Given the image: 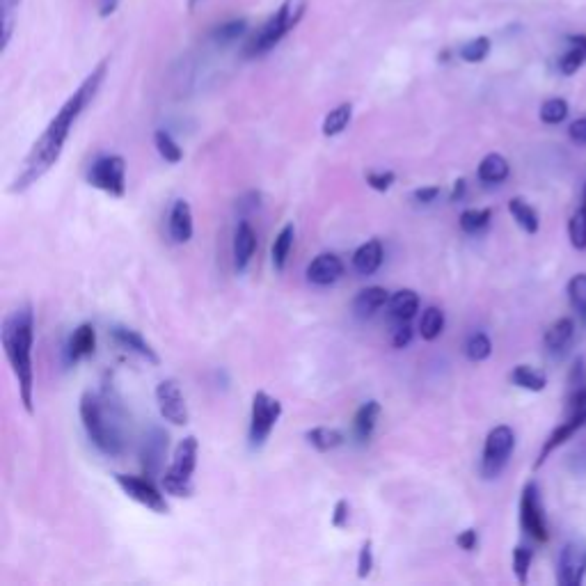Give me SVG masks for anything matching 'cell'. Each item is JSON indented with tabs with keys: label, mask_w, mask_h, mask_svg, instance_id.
I'll use <instances>...</instances> for the list:
<instances>
[{
	"label": "cell",
	"mask_w": 586,
	"mask_h": 586,
	"mask_svg": "<svg viewBox=\"0 0 586 586\" xmlns=\"http://www.w3.org/2000/svg\"><path fill=\"white\" fill-rule=\"evenodd\" d=\"M573 332H575L573 321L559 319L548 332H545V346H548L552 353L564 351V348L570 344V339H573Z\"/></svg>",
	"instance_id": "obj_28"
},
{
	"label": "cell",
	"mask_w": 586,
	"mask_h": 586,
	"mask_svg": "<svg viewBox=\"0 0 586 586\" xmlns=\"http://www.w3.org/2000/svg\"><path fill=\"white\" fill-rule=\"evenodd\" d=\"M170 236L174 243H188L193 239L195 225H193V209L186 200H177L172 204L170 211Z\"/></svg>",
	"instance_id": "obj_18"
},
{
	"label": "cell",
	"mask_w": 586,
	"mask_h": 586,
	"mask_svg": "<svg viewBox=\"0 0 586 586\" xmlns=\"http://www.w3.org/2000/svg\"><path fill=\"white\" fill-rule=\"evenodd\" d=\"M293 239H296V227H293V223L284 225L275 236V241L271 245V259H273V268L277 273H282L284 268H287V259H289V252L293 248Z\"/></svg>",
	"instance_id": "obj_23"
},
{
	"label": "cell",
	"mask_w": 586,
	"mask_h": 586,
	"mask_svg": "<svg viewBox=\"0 0 586 586\" xmlns=\"http://www.w3.org/2000/svg\"><path fill=\"white\" fill-rule=\"evenodd\" d=\"M305 438L316 451H332L344 445V433L330 426H316L305 433Z\"/></svg>",
	"instance_id": "obj_26"
},
{
	"label": "cell",
	"mask_w": 586,
	"mask_h": 586,
	"mask_svg": "<svg viewBox=\"0 0 586 586\" xmlns=\"http://www.w3.org/2000/svg\"><path fill=\"white\" fill-rule=\"evenodd\" d=\"M165 451H168V433L152 429V433L145 438V445H142V467H145L147 477H154L161 470Z\"/></svg>",
	"instance_id": "obj_16"
},
{
	"label": "cell",
	"mask_w": 586,
	"mask_h": 586,
	"mask_svg": "<svg viewBox=\"0 0 586 586\" xmlns=\"http://www.w3.org/2000/svg\"><path fill=\"white\" fill-rule=\"evenodd\" d=\"M245 33H248V21L234 19V21L223 23V26H218L211 33V37H213V42H218V44H232L239 37H243Z\"/></svg>",
	"instance_id": "obj_34"
},
{
	"label": "cell",
	"mask_w": 586,
	"mask_h": 586,
	"mask_svg": "<svg viewBox=\"0 0 586 586\" xmlns=\"http://www.w3.org/2000/svg\"><path fill=\"white\" fill-rule=\"evenodd\" d=\"M110 337H113V342L117 346H122V348H126V351L140 355V358L147 360L149 364L161 362V358H158V353L154 351L152 344H149L138 330L126 328V326H113L110 328Z\"/></svg>",
	"instance_id": "obj_14"
},
{
	"label": "cell",
	"mask_w": 586,
	"mask_h": 586,
	"mask_svg": "<svg viewBox=\"0 0 586 586\" xmlns=\"http://www.w3.org/2000/svg\"><path fill=\"white\" fill-rule=\"evenodd\" d=\"M520 522H522V529H525L532 538H536V541H548V527H545L543 506H541V500H538L536 483H527L525 490H522Z\"/></svg>",
	"instance_id": "obj_11"
},
{
	"label": "cell",
	"mask_w": 586,
	"mask_h": 586,
	"mask_svg": "<svg viewBox=\"0 0 586 586\" xmlns=\"http://www.w3.org/2000/svg\"><path fill=\"white\" fill-rule=\"evenodd\" d=\"M442 330H445V312L433 305L426 307L422 321H419V335H422L426 342H435V339L442 335Z\"/></svg>",
	"instance_id": "obj_27"
},
{
	"label": "cell",
	"mask_w": 586,
	"mask_h": 586,
	"mask_svg": "<svg viewBox=\"0 0 586 586\" xmlns=\"http://www.w3.org/2000/svg\"><path fill=\"white\" fill-rule=\"evenodd\" d=\"M207 3V0H188V12H195V10H200V7Z\"/></svg>",
	"instance_id": "obj_52"
},
{
	"label": "cell",
	"mask_w": 586,
	"mask_h": 586,
	"mask_svg": "<svg viewBox=\"0 0 586 586\" xmlns=\"http://www.w3.org/2000/svg\"><path fill=\"white\" fill-rule=\"evenodd\" d=\"M378 417H380V403L378 401L362 403V406L358 408V413H355V419H353V431H355V438H358V442L371 440V435H374V431H376Z\"/></svg>",
	"instance_id": "obj_21"
},
{
	"label": "cell",
	"mask_w": 586,
	"mask_h": 586,
	"mask_svg": "<svg viewBox=\"0 0 586 586\" xmlns=\"http://www.w3.org/2000/svg\"><path fill=\"white\" fill-rule=\"evenodd\" d=\"M488 53H490V39L488 37L472 39V42H467L465 46H461V51H458V55H461V60L470 62V65H477V62H483L488 58Z\"/></svg>",
	"instance_id": "obj_36"
},
{
	"label": "cell",
	"mask_w": 586,
	"mask_h": 586,
	"mask_svg": "<svg viewBox=\"0 0 586 586\" xmlns=\"http://www.w3.org/2000/svg\"><path fill=\"white\" fill-rule=\"evenodd\" d=\"M568 117V104L564 99H548L541 106V120L545 124H561Z\"/></svg>",
	"instance_id": "obj_37"
},
{
	"label": "cell",
	"mask_w": 586,
	"mask_h": 586,
	"mask_svg": "<svg viewBox=\"0 0 586 586\" xmlns=\"http://www.w3.org/2000/svg\"><path fill=\"white\" fill-rule=\"evenodd\" d=\"M156 403L158 410H161V417L165 422L174 426H186L190 413L184 392H181L179 383L174 378H165L156 385Z\"/></svg>",
	"instance_id": "obj_10"
},
{
	"label": "cell",
	"mask_w": 586,
	"mask_h": 586,
	"mask_svg": "<svg viewBox=\"0 0 586 586\" xmlns=\"http://www.w3.org/2000/svg\"><path fill=\"white\" fill-rule=\"evenodd\" d=\"M197 451H200V445H197L195 435H188V438L179 442L177 449H174L170 467L161 474V486L165 493L172 497H193Z\"/></svg>",
	"instance_id": "obj_5"
},
{
	"label": "cell",
	"mask_w": 586,
	"mask_h": 586,
	"mask_svg": "<svg viewBox=\"0 0 586 586\" xmlns=\"http://www.w3.org/2000/svg\"><path fill=\"white\" fill-rule=\"evenodd\" d=\"M456 545L465 552H472L477 550L479 545V536H477V529H465V532H461L456 536Z\"/></svg>",
	"instance_id": "obj_46"
},
{
	"label": "cell",
	"mask_w": 586,
	"mask_h": 586,
	"mask_svg": "<svg viewBox=\"0 0 586 586\" xmlns=\"http://www.w3.org/2000/svg\"><path fill=\"white\" fill-rule=\"evenodd\" d=\"M353 120V104H339L337 108H332L330 113L326 115V120L321 124V133L326 138H335L339 133H344L348 129V124Z\"/></svg>",
	"instance_id": "obj_24"
},
{
	"label": "cell",
	"mask_w": 586,
	"mask_h": 586,
	"mask_svg": "<svg viewBox=\"0 0 586 586\" xmlns=\"http://www.w3.org/2000/svg\"><path fill=\"white\" fill-rule=\"evenodd\" d=\"M348 518H351V506H348L346 500H339L335 509H332V527L344 529L348 525Z\"/></svg>",
	"instance_id": "obj_44"
},
{
	"label": "cell",
	"mask_w": 586,
	"mask_h": 586,
	"mask_svg": "<svg viewBox=\"0 0 586 586\" xmlns=\"http://www.w3.org/2000/svg\"><path fill=\"white\" fill-rule=\"evenodd\" d=\"M383 257H385L383 243H380L378 239H371L367 243H362L360 248L355 250L353 268L360 275H374L378 268L383 266Z\"/></svg>",
	"instance_id": "obj_20"
},
{
	"label": "cell",
	"mask_w": 586,
	"mask_h": 586,
	"mask_svg": "<svg viewBox=\"0 0 586 586\" xmlns=\"http://www.w3.org/2000/svg\"><path fill=\"white\" fill-rule=\"evenodd\" d=\"M532 550L529 548H516L513 550V573H516L518 582L525 584L527 582V573H529V566H532Z\"/></svg>",
	"instance_id": "obj_40"
},
{
	"label": "cell",
	"mask_w": 586,
	"mask_h": 586,
	"mask_svg": "<svg viewBox=\"0 0 586 586\" xmlns=\"http://www.w3.org/2000/svg\"><path fill=\"white\" fill-rule=\"evenodd\" d=\"M117 10V0H101L99 3V14L101 17H110Z\"/></svg>",
	"instance_id": "obj_50"
},
{
	"label": "cell",
	"mask_w": 586,
	"mask_h": 586,
	"mask_svg": "<svg viewBox=\"0 0 586 586\" xmlns=\"http://www.w3.org/2000/svg\"><path fill=\"white\" fill-rule=\"evenodd\" d=\"M390 314L394 321H410L419 312V296L413 289H401L390 296Z\"/></svg>",
	"instance_id": "obj_22"
},
{
	"label": "cell",
	"mask_w": 586,
	"mask_h": 586,
	"mask_svg": "<svg viewBox=\"0 0 586 586\" xmlns=\"http://www.w3.org/2000/svg\"><path fill=\"white\" fill-rule=\"evenodd\" d=\"M568 293H570V303H573L575 310L586 314V275L573 277L568 284Z\"/></svg>",
	"instance_id": "obj_39"
},
{
	"label": "cell",
	"mask_w": 586,
	"mask_h": 586,
	"mask_svg": "<svg viewBox=\"0 0 586 586\" xmlns=\"http://www.w3.org/2000/svg\"><path fill=\"white\" fill-rule=\"evenodd\" d=\"M78 413H81L83 429L87 438L94 447H97L101 454L110 458L122 456L126 440H124V429H122V415L120 406L113 397L108 394H92L85 392L81 397V406H78Z\"/></svg>",
	"instance_id": "obj_3"
},
{
	"label": "cell",
	"mask_w": 586,
	"mask_h": 586,
	"mask_svg": "<svg viewBox=\"0 0 586 586\" xmlns=\"http://www.w3.org/2000/svg\"><path fill=\"white\" fill-rule=\"evenodd\" d=\"M344 271L346 268L342 259L332 255V252H323V255L314 257L312 264L307 266V280L316 284V287H330V284L342 280Z\"/></svg>",
	"instance_id": "obj_13"
},
{
	"label": "cell",
	"mask_w": 586,
	"mask_h": 586,
	"mask_svg": "<svg viewBox=\"0 0 586 586\" xmlns=\"http://www.w3.org/2000/svg\"><path fill=\"white\" fill-rule=\"evenodd\" d=\"M154 145H156V152L161 154L163 161L168 163H181V158H184V149L177 145V140H174L168 131L158 129L154 133Z\"/></svg>",
	"instance_id": "obj_32"
},
{
	"label": "cell",
	"mask_w": 586,
	"mask_h": 586,
	"mask_svg": "<svg viewBox=\"0 0 586 586\" xmlns=\"http://www.w3.org/2000/svg\"><path fill=\"white\" fill-rule=\"evenodd\" d=\"M568 229H570V243H573L577 250H584L586 248V209L584 207L570 218Z\"/></svg>",
	"instance_id": "obj_38"
},
{
	"label": "cell",
	"mask_w": 586,
	"mask_h": 586,
	"mask_svg": "<svg viewBox=\"0 0 586 586\" xmlns=\"http://www.w3.org/2000/svg\"><path fill=\"white\" fill-rule=\"evenodd\" d=\"M390 303V291L383 287H367L353 298V314L358 319H371L376 312Z\"/></svg>",
	"instance_id": "obj_19"
},
{
	"label": "cell",
	"mask_w": 586,
	"mask_h": 586,
	"mask_svg": "<svg viewBox=\"0 0 586 586\" xmlns=\"http://www.w3.org/2000/svg\"><path fill=\"white\" fill-rule=\"evenodd\" d=\"M117 486H120L122 493L129 497V500L138 502L145 509L158 513V516H165L170 513V504L165 500V495L158 490L149 479L131 477V474H113Z\"/></svg>",
	"instance_id": "obj_9"
},
{
	"label": "cell",
	"mask_w": 586,
	"mask_h": 586,
	"mask_svg": "<svg viewBox=\"0 0 586 586\" xmlns=\"http://www.w3.org/2000/svg\"><path fill=\"white\" fill-rule=\"evenodd\" d=\"M307 12V0H284L271 19H268L264 26L257 30V35L245 44V55L248 58H259V55H266L273 51L277 44L287 37L293 28L303 21Z\"/></svg>",
	"instance_id": "obj_4"
},
{
	"label": "cell",
	"mask_w": 586,
	"mask_h": 586,
	"mask_svg": "<svg viewBox=\"0 0 586 586\" xmlns=\"http://www.w3.org/2000/svg\"><path fill=\"white\" fill-rule=\"evenodd\" d=\"M584 209H586V188H584Z\"/></svg>",
	"instance_id": "obj_53"
},
{
	"label": "cell",
	"mask_w": 586,
	"mask_h": 586,
	"mask_svg": "<svg viewBox=\"0 0 586 586\" xmlns=\"http://www.w3.org/2000/svg\"><path fill=\"white\" fill-rule=\"evenodd\" d=\"M394 181H397V174H394L392 170L367 174V186L374 188L376 193H387V190L394 186Z\"/></svg>",
	"instance_id": "obj_43"
},
{
	"label": "cell",
	"mask_w": 586,
	"mask_h": 586,
	"mask_svg": "<svg viewBox=\"0 0 586 586\" xmlns=\"http://www.w3.org/2000/svg\"><path fill=\"white\" fill-rule=\"evenodd\" d=\"M21 0H0V51L10 46L14 33V17H17Z\"/></svg>",
	"instance_id": "obj_29"
},
{
	"label": "cell",
	"mask_w": 586,
	"mask_h": 586,
	"mask_svg": "<svg viewBox=\"0 0 586 586\" xmlns=\"http://www.w3.org/2000/svg\"><path fill=\"white\" fill-rule=\"evenodd\" d=\"M509 211H511V216L516 218V223L525 229L527 234L538 232V213L529 207V204L522 200V197H513V200L509 202Z\"/></svg>",
	"instance_id": "obj_30"
},
{
	"label": "cell",
	"mask_w": 586,
	"mask_h": 586,
	"mask_svg": "<svg viewBox=\"0 0 586 586\" xmlns=\"http://www.w3.org/2000/svg\"><path fill=\"white\" fill-rule=\"evenodd\" d=\"M410 342H413V330H410L408 321H399L397 330L392 335V344L394 348H406Z\"/></svg>",
	"instance_id": "obj_45"
},
{
	"label": "cell",
	"mask_w": 586,
	"mask_h": 586,
	"mask_svg": "<svg viewBox=\"0 0 586 586\" xmlns=\"http://www.w3.org/2000/svg\"><path fill=\"white\" fill-rule=\"evenodd\" d=\"M586 573V545L584 543H568L561 550L559 557V582L564 586L582 584V577Z\"/></svg>",
	"instance_id": "obj_12"
},
{
	"label": "cell",
	"mask_w": 586,
	"mask_h": 586,
	"mask_svg": "<svg viewBox=\"0 0 586 586\" xmlns=\"http://www.w3.org/2000/svg\"><path fill=\"white\" fill-rule=\"evenodd\" d=\"M570 138H573L575 142H580V145H586V117H582V120H577L570 124Z\"/></svg>",
	"instance_id": "obj_48"
},
{
	"label": "cell",
	"mask_w": 586,
	"mask_h": 586,
	"mask_svg": "<svg viewBox=\"0 0 586 586\" xmlns=\"http://www.w3.org/2000/svg\"><path fill=\"white\" fill-rule=\"evenodd\" d=\"M257 250V232L252 229L248 220H241L234 232V266L239 273L248 271L252 257Z\"/></svg>",
	"instance_id": "obj_15"
},
{
	"label": "cell",
	"mask_w": 586,
	"mask_h": 586,
	"mask_svg": "<svg viewBox=\"0 0 586 586\" xmlns=\"http://www.w3.org/2000/svg\"><path fill=\"white\" fill-rule=\"evenodd\" d=\"M106 74L108 60H101L99 65L87 74L85 81L76 87V92L62 104V108L55 113L42 136L37 138L33 147H30L28 156L23 158V168L19 170L17 177H14L10 193H26L30 186H35L37 181L60 161L67 140L71 136V129L76 126L78 117L85 113V108L92 104L94 97H97L99 87L106 81Z\"/></svg>",
	"instance_id": "obj_1"
},
{
	"label": "cell",
	"mask_w": 586,
	"mask_h": 586,
	"mask_svg": "<svg viewBox=\"0 0 586 586\" xmlns=\"http://www.w3.org/2000/svg\"><path fill=\"white\" fill-rule=\"evenodd\" d=\"M0 344L12 374L19 383L21 403L28 415L35 413V371H33V344H35V314L33 307L23 305L5 316L0 328Z\"/></svg>",
	"instance_id": "obj_2"
},
{
	"label": "cell",
	"mask_w": 586,
	"mask_h": 586,
	"mask_svg": "<svg viewBox=\"0 0 586 586\" xmlns=\"http://www.w3.org/2000/svg\"><path fill=\"white\" fill-rule=\"evenodd\" d=\"M570 42H573V46H580V49L586 53V37L584 35H577V37L570 39Z\"/></svg>",
	"instance_id": "obj_51"
},
{
	"label": "cell",
	"mask_w": 586,
	"mask_h": 586,
	"mask_svg": "<svg viewBox=\"0 0 586 586\" xmlns=\"http://www.w3.org/2000/svg\"><path fill=\"white\" fill-rule=\"evenodd\" d=\"M465 188H467L465 179L454 181V188H451V202H461L465 197Z\"/></svg>",
	"instance_id": "obj_49"
},
{
	"label": "cell",
	"mask_w": 586,
	"mask_h": 586,
	"mask_svg": "<svg viewBox=\"0 0 586 586\" xmlns=\"http://www.w3.org/2000/svg\"><path fill=\"white\" fill-rule=\"evenodd\" d=\"M97 351V330H94L92 323H81L74 330V335L69 337L67 344V355L69 362H81L85 358H90Z\"/></svg>",
	"instance_id": "obj_17"
},
{
	"label": "cell",
	"mask_w": 586,
	"mask_h": 586,
	"mask_svg": "<svg viewBox=\"0 0 586 586\" xmlns=\"http://www.w3.org/2000/svg\"><path fill=\"white\" fill-rule=\"evenodd\" d=\"M282 417V403L273 399L271 394L264 390L255 392L252 397V410H250V431L248 440L252 449H261L266 445V440L271 438L275 424Z\"/></svg>",
	"instance_id": "obj_6"
},
{
	"label": "cell",
	"mask_w": 586,
	"mask_h": 586,
	"mask_svg": "<svg viewBox=\"0 0 586 586\" xmlns=\"http://www.w3.org/2000/svg\"><path fill=\"white\" fill-rule=\"evenodd\" d=\"M490 353H493V342H490L488 335H483V332H474V335L470 339H467L465 355L472 362L488 360Z\"/></svg>",
	"instance_id": "obj_35"
},
{
	"label": "cell",
	"mask_w": 586,
	"mask_h": 586,
	"mask_svg": "<svg viewBox=\"0 0 586 586\" xmlns=\"http://www.w3.org/2000/svg\"><path fill=\"white\" fill-rule=\"evenodd\" d=\"M440 197V186H429V188H417L413 193V200L419 204H431Z\"/></svg>",
	"instance_id": "obj_47"
},
{
	"label": "cell",
	"mask_w": 586,
	"mask_h": 586,
	"mask_svg": "<svg viewBox=\"0 0 586 586\" xmlns=\"http://www.w3.org/2000/svg\"><path fill=\"white\" fill-rule=\"evenodd\" d=\"M584 60H586V53L580 49V46H573V49H570L564 58L559 60V69L564 71L566 76H573V74H577V69L584 65Z\"/></svg>",
	"instance_id": "obj_41"
},
{
	"label": "cell",
	"mask_w": 586,
	"mask_h": 586,
	"mask_svg": "<svg viewBox=\"0 0 586 586\" xmlns=\"http://www.w3.org/2000/svg\"><path fill=\"white\" fill-rule=\"evenodd\" d=\"M490 218H493L490 209H467L461 213V229L465 234H479L488 227Z\"/></svg>",
	"instance_id": "obj_33"
},
{
	"label": "cell",
	"mask_w": 586,
	"mask_h": 586,
	"mask_svg": "<svg viewBox=\"0 0 586 586\" xmlns=\"http://www.w3.org/2000/svg\"><path fill=\"white\" fill-rule=\"evenodd\" d=\"M511 380L518 387H525V390H532V392H541L545 390V385H548V378H545L541 371L527 367V364H520V367L513 369Z\"/></svg>",
	"instance_id": "obj_31"
},
{
	"label": "cell",
	"mask_w": 586,
	"mask_h": 586,
	"mask_svg": "<svg viewBox=\"0 0 586 586\" xmlns=\"http://www.w3.org/2000/svg\"><path fill=\"white\" fill-rule=\"evenodd\" d=\"M371 570H374V543L371 541H364L360 554H358V577L360 580H367L371 575Z\"/></svg>",
	"instance_id": "obj_42"
},
{
	"label": "cell",
	"mask_w": 586,
	"mask_h": 586,
	"mask_svg": "<svg viewBox=\"0 0 586 586\" xmlns=\"http://www.w3.org/2000/svg\"><path fill=\"white\" fill-rule=\"evenodd\" d=\"M513 447H516V433H513L511 426H504V424L495 426V429L488 433L486 445H483V456H481L483 477L486 479L500 477L513 454Z\"/></svg>",
	"instance_id": "obj_7"
},
{
	"label": "cell",
	"mask_w": 586,
	"mask_h": 586,
	"mask_svg": "<svg viewBox=\"0 0 586 586\" xmlns=\"http://www.w3.org/2000/svg\"><path fill=\"white\" fill-rule=\"evenodd\" d=\"M477 174L483 184H502V181L509 177V161L500 154H488L479 163Z\"/></svg>",
	"instance_id": "obj_25"
},
{
	"label": "cell",
	"mask_w": 586,
	"mask_h": 586,
	"mask_svg": "<svg viewBox=\"0 0 586 586\" xmlns=\"http://www.w3.org/2000/svg\"><path fill=\"white\" fill-rule=\"evenodd\" d=\"M87 184L113 197L126 195V161L117 154L97 158L87 172Z\"/></svg>",
	"instance_id": "obj_8"
}]
</instances>
